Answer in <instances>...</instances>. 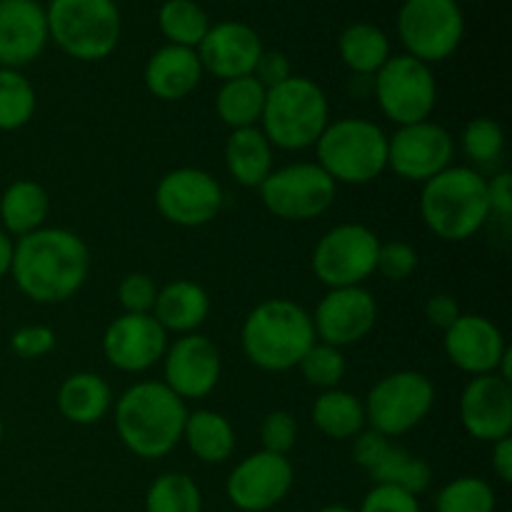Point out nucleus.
Listing matches in <instances>:
<instances>
[{"label": "nucleus", "instance_id": "1", "mask_svg": "<svg viewBox=\"0 0 512 512\" xmlns=\"http://www.w3.org/2000/svg\"><path fill=\"white\" fill-rule=\"evenodd\" d=\"M90 275L88 243L68 228H40L15 240L10 278L38 305L75 298Z\"/></svg>", "mask_w": 512, "mask_h": 512}, {"label": "nucleus", "instance_id": "2", "mask_svg": "<svg viewBox=\"0 0 512 512\" xmlns=\"http://www.w3.org/2000/svg\"><path fill=\"white\" fill-rule=\"evenodd\" d=\"M188 403L163 380H140L113 403V423L120 443L143 460H158L183 443Z\"/></svg>", "mask_w": 512, "mask_h": 512}, {"label": "nucleus", "instance_id": "3", "mask_svg": "<svg viewBox=\"0 0 512 512\" xmlns=\"http://www.w3.org/2000/svg\"><path fill=\"white\" fill-rule=\"evenodd\" d=\"M420 218L435 238L465 243L485 228L490 215L488 178L470 165H450L423 183Z\"/></svg>", "mask_w": 512, "mask_h": 512}, {"label": "nucleus", "instance_id": "4", "mask_svg": "<svg viewBox=\"0 0 512 512\" xmlns=\"http://www.w3.org/2000/svg\"><path fill=\"white\" fill-rule=\"evenodd\" d=\"M315 343L313 318L303 305L288 298H268L255 305L240 328L245 360L265 373L298 368Z\"/></svg>", "mask_w": 512, "mask_h": 512}, {"label": "nucleus", "instance_id": "5", "mask_svg": "<svg viewBox=\"0 0 512 512\" xmlns=\"http://www.w3.org/2000/svg\"><path fill=\"white\" fill-rule=\"evenodd\" d=\"M328 123L330 103L325 90L305 75H290L285 83L265 93V108L258 128L273 148L300 153L318 143Z\"/></svg>", "mask_w": 512, "mask_h": 512}, {"label": "nucleus", "instance_id": "6", "mask_svg": "<svg viewBox=\"0 0 512 512\" xmlns=\"http://www.w3.org/2000/svg\"><path fill=\"white\" fill-rule=\"evenodd\" d=\"M313 148L335 185H368L388 170V133L368 118L330 120Z\"/></svg>", "mask_w": 512, "mask_h": 512}, {"label": "nucleus", "instance_id": "7", "mask_svg": "<svg viewBox=\"0 0 512 512\" xmlns=\"http://www.w3.org/2000/svg\"><path fill=\"white\" fill-rule=\"evenodd\" d=\"M45 18L55 48L80 63L110 58L123 35V15L115 0H50Z\"/></svg>", "mask_w": 512, "mask_h": 512}, {"label": "nucleus", "instance_id": "8", "mask_svg": "<svg viewBox=\"0 0 512 512\" xmlns=\"http://www.w3.org/2000/svg\"><path fill=\"white\" fill-rule=\"evenodd\" d=\"M395 28L405 53L435 65L458 53L465 38V13L458 0H403Z\"/></svg>", "mask_w": 512, "mask_h": 512}, {"label": "nucleus", "instance_id": "9", "mask_svg": "<svg viewBox=\"0 0 512 512\" xmlns=\"http://www.w3.org/2000/svg\"><path fill=\"white\" fill-rule=\"evenodd\" d=\"M365 405V423L385 438H400L418 428L435 405V385L420 370H398L370 388Z\"/></svg>", "mask_w": 512, "mask_h": 512}, {"label": "nucleus", "instance_id": "10", "mask_svg": "<svg viewBox=\"0 0 512 512\" xmlns=\"http://www.w3.org/2000/svg\"><path fill=\"white\" fill-rule=\"evenodd\" d=\"M373 95L380 113L398 128L430 120L438 105L433 65L408 53L390 55L388 63L373 75Z\"/></svg>", "mask_w": 512, "mask_h": 512}, {"label": "nucleus", "instance_id": "11", "mask_svg": "<svg viewBox=\"0 0 512 512\" xmlns=\"http://www.w3.org/2000/svg\"><path fill=\"white\" fill-rule=\"evenodd\" d=\"M260 203L273 218L285 223H308L328 213L338 185L318 163H290L273 168L258 188Z\"/></svg>", "mask_w": 512, "mask_h": 512}, {"label": "nucleus", "instance_id": "12", "mask_svg": "<svg viewBox=\"0 0 512 512\" xmlns=\"http://www.w3.org/2000/svg\"><path fill=\"white\" fill-rule=\"evenodd\" d=\"M380 238L363 223H340L320 235L310 268L328 290L355 288L375 275Z\"/></svg>", "mask_w": 512, "mask_h": 512}, {"label": "nucleus", "instance_id": "13", "mask_svg": "<svg viewBox=\"0 0 512 512\" xmlns=\"http://www.w3.org/2000/svg\"><path fill=\"white\" fill-rule=\"evenodd\" d=\"M155 208L178 228L213 223L225 203L223 185L203 168H175L155 185Z\"/></svg>", "mask_w": 512, "mask_h": 512}, {"label": "nucleus", "instance_id": "14", "mask_svg": "<svg viewBox=\"0 0 512 512\" xmlns=\"http://www.w3.org/2000/svg\"><path fill=\"white\" fill-rule=\"evenodd\" d=\"M455 138L435 120L400 125L388 135V170L408 183H428L455 160Z\"/></svg>", "mask_w": 512, "mask_h": 512}, {"label": "nucleus", "instance_id": "15", "mask_svg": "<svg viewBox=\"0 0 512 512\" xmlns=\"http://www.w3.org/2000/svg\"><path fill=\"white\" fill-rule=\"evenodd\" d=\"M293 483L295 470L288 455L258 450L230 470L225 495L240 512H268L288 498Z\"/></svg>", "mask_w": 512, "mask_h": 512}, {"label": "nucleus", "instance_id": "16", "mask_svg": "<svg viewBox=\"0 0 512 512\" xmlns=\"http://www.w3.org/2000/svg\"><path fill=\"white\" fill-rule=\"evenodd\" d=\"M163 383L180 400H203L218 388L223 375L220 348L203 333H188L168 343L163 355Z\"/></svg>", "mask_w": 512, "mask_h": 512}, {"label": "nucleus", "instance_id": "17", "mask_svg": "<svg viewBox=\"0 0 512 512\" xmlns=\"http://www.w3.org/2000/svg\"><path fill=\"white\" fill-rule=\"evenodd\" d=\"M313 318L315 340L333 348H348L373 333L378 323V300L368 288H333L320 298Z\"/></svg>", "mask_w": 512, "mask_h": 512}, {"label": "nucleus", "instance_id": "18", "mask_svg": "<svg viewBox=\"0 0 512 512\" xmlns=\"http://www.w3.org/2000/svg\"><path fill=\"white\" fill-rule=\"evenodd\" d=\"M168 350V333L153 315L123 313L103 333V355L110 368L138 375L155 368Z\"/></svg>", "mask_w": 512, "mask_h": 512}, {"label": "nucleus", "instance_id": "19", "mask_svg": "<svg viewBox=\"0 0 512 512\" xmlns=\"http://www.w3.org/2000/svg\"><path fill=\"white\" fill-rule=\"evenodd\" d=\"M195 50L205 73L225 83V80L253 75L265 45L253 25L243 20H223L210 25Z\"/></svg>", "mask_w": 512, "mask_h": 512}, {"label": "nucleus", "instance_id": "20", "mask_svg": "<svg viewBox=\"0 0 512 512\" xmlns=\"http://www.w3.org/2000/svg\"><path fill=\"white\" fill-rule=\"evenodd\" d=\"M460 423L470 438L498 443L512 433V383L495 373L470 378L460 395Z\"/></svg>", "mask_w": 512, "mask_h": 512}, {"label": "nucleus", "instance_id": "21", "mask_svg": "<svg viewBox=\"0 0 512 512\" xmlns=\"http://www.w3.org/2000/svg\"><path fill=\"white\" fill-rule=\"evenodd\" d=\"M443 348L450 363L470 378L490 375L510 350L498 325L485 315L463 313L443 333Z\"/></svg>", "mask_w": 512, "mask_h": 512}, {"label": "nucleus", "instance_id": "22", "mask_svg": "<svg viewBox=\"0 0 512 512\" xmlns=\"http://www.w3.org/2000/svg\"><path fill=\"white\" fill-rule=\"evenodd\" d=\"M48 18L40 0H0V68L20 70L48 48Z\"/></svg>", "mask_w": 512, "mask_h": 512}, {"label": "nucleus", "instance_id": "23", "mask_svg": "<svg viewBox=\"0 0 512 512\" xmlns=\"http://www.w3.org/2000/svg\"><path fill=\"white\" fill-rule=\"evenodd\" d=\"M203 75L205 70L200 65L198 50L165 43L145 63L143 83L153 98L163 103H178L200 88Z\"/></svg>", "mask_w": 512, "mask_h": 512}, {"label": "nucleus", "instance_id": "24", "mask_svg": "<svg viewBox=\"0 0 512 512\" xmlns=\"http://www.w3.org/2000/svg\"><path fill=\"white\" fill-rule=\"evenodd\" d=\"M210 315V295L203 285L193 280H170L158 288L153 318L163 325L165 333L188 335L198 333Z\"/></svg>", "mask_w": 512, "mask_h": 512}, {"label": "nucleus", "instance_id": "25", "mask_svg": "<svg viewBox=\"0 0 512 512\" xmlns=\"http://www.w3.org/2000/svg\"><path fill=\"white\" fill-rule=\"evenodd\" d=\"M225 168L235 183L255 190L273 173L275 148L258 125L230 130L228 140H225Z\"/></svg>", "mask_w": 512, "mask_h": 512}, {"label": "nucleus", "instance_id": "26", "mask_svg": "<svg viewBox=\"0 0 512 512\" xmlns=\"http://www.w3.org/2000/svg\"><path fill=\"white\" fill-rule=\"evenodd\" d=\"M113 408V390L98 373H73L58 388V410L68 423L95 425Z\"/></svg>", "mask_w": 512, "mask_h": 512}, {"label": "nucleus", "instance_id": "27", "mask_svg": "<svg viewBox=\"0 0 512 512\" xmlns=\"http://www.w3.org/2000/svg\"><path fill=\"white\" fill-rule=\"evenodd\" d=\"M50 215V195L35 180H15L0 195V225L10 238H23L45 228Z\"/></svg>", "mask_w": 512, "mask_h": 512}, {"label": "nucleus", "instance_id": "28", "mask_svg": "<svg viewBox=\"0 0 512 512\" xmlns=\"http://www.w3.org/2000/svg\"><path fill=\"white\" fill-rule=\"evenodd\" d=\"M183 443L205 465L228 463L235 453V428L218 410L200 408L188 413Z\"/></svg>", "mask_w": 512, "mask_h": 512}, {"label": "nucleus", "instance_id": "29", "mask_svg": "<svg viewBox=\"0 0 512 512\" xmlns=\"http://www.w3.org/2000/svg\"><path fill=\"white\" fill-rule=\"evenodd\" d=\"M338 55L345 68L358 78H373L390 60L393 48L390 38L380 25L358 20L350 23L338 38Z\"/></svg>", "mask_w": 512, "mask_h": 512}, {"label": "nucleus", "instance_id": "30", "mask_svg": "<svg viewBox=\"0 0 512 512\" xmlns=\"http://www.w3.org/2000/svg\"><path fill=\"white\" fill-rule=\"evenodd\" d=\"M310 415H313L315 428L330 440H353L368 428L363 400L340 388L323 390L315 398Z\"/></svg>", "mask_w": 512, "mask_h": 512}, {"label": "nucleus", "instance_id": "31", "mask_svg": "<svg viewBox=\"0 0 512 512\" xmlns=\"http://www.w3.org/2000/svg\"><path fill=\"white\" fill-rule=\"evenodd\" d=\"M265 93L268 90L253 75H243V78L220 83L218 93H215V113H218L220 123L228 125L230 130L260 125L265 108Z\"/></svg>", "mask_w": 512, "mask_h": 512}, {"label": "nucleus", "instance_id": "32", "mask_svg": "<svg viewBox=\"0 0 512 512\" xmlns=\"http://www.w3.org/2000/svg\"><path fill=\"white\" fill-rule=\"evenodd\" d=\"M210 25L208 10L198 0H165L158 8V28L170 45L195 50Z\"/></svg>", "mask_w": 512, "mask_h": 512}, {"label": "nucleus", "instance_id": "33", "mask_svg": "<svg viewBox=\"0 0 512 512\" xmlns=\"http://www.w3.org/2000/svg\"><path fill=\"white\" fill-rule=\"evenodd\" d=\"M368 475L375 485H395L415 498H420L433 483V468L395 443Z\"/></svg>", "mask_w": 512, "mask_h": 512}, {"label": "nucleus", "instance_id": "34", "mask_svg": "<svg viewBox=\"0 0 512 512\" xmlns=\"http://www.w3.org/2000/svg\"><path fill=\"white\" fill-rule=\"evenodd\" d=\"M38 95L20 70L0 68V130L15 133L33 120Z\"/></svg>", "mask_w": 512, "mask_h": 512}, {"label": "nucleus", "instance_id": "35", "mask_svg": "<svg viewBox=\"0 0 512 512\" xmlns=\"http://www.w3.org/2000/svg\"><path fill=\"white\" fill-rule=\"evenodd\" d=\"M145 512H203V493L190 475L170 470L150 483Z\"/></svg>", "mask_w": 512, "mask_h": 512}, {"label": "nucleus", "instance_id": "36", "mask_svg": "<svg viewBox=\"0 0 512 512\" xmlns=\"http://www.w3.org/2000/svg\"><path fill=\"white\" fill-rule=\"evenodd\" d=\"M495 488L475 475H460L450 480L435 495V512H495Z\"/></svg>", "mask_w": 512, "mask_h": 512}, {"label": "nucleus", "instance_id": "37", "mask_svg": "<svg viewBox=\"0 0 512 512\" xmlns=\"http://www.w3.org/2000/svg\"><path fill=\"white\" fill-rule=\"evenodd\" d=\"M298 368L303 373L305 383L323 393V390L340 388V383L345 378V370H348V363H345L343 350L315 340L308 353L303 355V360L298 363Z\"/></svg>", "mask_w": 512, "mask_h": 512}, {"label": "nucleus", "instance_id": "38", "mask_svg": "<svg viewBox=\"0 0 512 512\" xmlns=\"http://www.w3.org/2000/svg\"><path fill=\"white\" fill-rule=\"evenodd\" d=\"M460 148L473 165H495L505 153V130L493 118H473L463 128Z\"/></svg>", "mask_w": 512, "mask_h": 512}, {"label": "nucleus", "instance_id": "39", "mask_svg": "<svg viewBox=\"0 0 512 512\" xmlns=\"http://www.w3.org/2000/svg\"><path fill=\"white\" fill-rule=\"evenodd\" d=\"M418 263V250L413 245L405 243V240H390V243H380L375 273L393 280V283H403L418 270Z\"/></svg>", "mask_w": 512, "mask_h": 512}, {"label": "nucleus", "instance_id": "40", "mask_svg": "<svg viewBox=\"0 0 512 512\" xmlns=\"http://www.w3.org/2000/svg\"><path fill=\"white\" fill-rule=\"evenodd\" d=\"M155 300H158V285L150 275L130 273L118 285V303L123 313L153 315Z\"/></svg>", "mask_w": 512, "mask_h": 512}, {"label": "nucleus", "instance_id": "41", "mask_svg": "<svg viewBox=\"0 0 512 512\" xmlns=\"http://www.w3.org/2000/svg\"><path fill=\"white\" fill-rule=\"evenodd\" d=\"M260 443L263 450L275 455H288L298 443V420L288 410H273L260 423Z\"/></svg>", "mask_w": 512, "mask_h": 512}, {"label": "nucleus", "instance_id": "42", "mask_svg": "<svg viewBox=\"0 0 512 512\" xmlns=\"http://www.w3.org/2000/svg\"><path fill=\"white\" fill-rule=\"evenodd\" d=\"M355 512H423L420 500L395 485H373Z\"/></svg>", "mask_w": 512, "mask_h": 512}, {"label": "nucleus", "instance_id": "43", "mask_svg": "<svg viewBox=\"0 0 512 512\" xmlns=\"http://www.w3.org/2000/svg\"><path fill=\"white\" fill-rule=\"evenodd\" d=\"M10 348L18 358L38 360L55 348V333L48 325H23L10 335Z\"/></svg>", "mask_w": 512, "mask_h": 512}, {"label": "nucleus", "instance_id": "44", "mask_svg": "<svg viewBox=\"0 0 512 512\" xmlns=\"http://www.w3.org/2000/svg\"><path fill=\"white\" fill-rule=\"evenodd\" d=\"M390 445H393V440L375 433V430L365 428L363 433L353 438V460L365 470V473H370V470L383 460V455L388 453Z\"/></svg>", "mask_w": 512, "mask_h": 512}, {"label": "nucleus", "instance_id": "45", "mask_svg": "<svg viewBox=\"0 0 512 512\" xmlns=\"http://www.w3.org/2000/svg\"><path fill=\"white\" fill-rule=\"evenodd\" d=\"M293 73V65H290V58L280 50H263L258 65L253 70V78L263 85L265 90L275 88V85L285 83Z\"/></svg>", "mask_w": 512, "mask_h": 512}, {"label": "nucleus", "instance_id": "46", "mask_svg": "<svg viewBox=\"0 0 512 512\" xmlns=\"http://www.w3.org/2000/svg\"><path fill=\"white\" fill-rule=\"evenodd\" d=\"M488 200L490 215H495L503 223H510L512 215V175L508 170H500L488 180Z\"/></svg>", "mask_w": 512, "mask_h": 512}, {"label": "nucleus", "instance_id": "47", "mask_svg": "<svg viewBox=\"0 0 512 512\" xmlns=\"http://www.w3.org/2000/svg\"><path fill=\"white\" fill-rule=\"evenodd\" d=\"M460 315H463V310H460L458 300H455L453 295L438 293L433 295V298H428V303H425V318H428V323L433 325V328L443 330V333L460 318Z\"/></svg>", "mask_w": 512, "mask_h": 512}, {"label": "nucleus", "instance_id": "48", "mask_svg": "<svg viewBox=\"0 0 512 512\" xmlns=\"http://www.w3.org/2000/svg\"><path fill=\"white\" fill-rule=\"evenodd\" d=\"M493 473L503 483H512V438L493 443Z\"/></svg>", "mask_w": 512, "mask_h": 512}, {"label": "nucleus", "instance_id": "49", "mask_svg": "<svg viewBox=\"0 0 512 512\" xmlns=\"http://www.w3.org/2000/svg\"><path fill=\"white\" fill-rule=\"evenodd\" d=\"M13 248H15V240L0 228V280L10 275V265H13Z\"/></svg>", "mask_w": 512, "mask_h": 512}, {"label": "nucleus", "instance_id": "50", "mask_svg": "<svg viewBox=\"0 0 512 512\" xmlns=\"http://www.w3.org/2000/svg\"><path fill=\"white\" fill-rule=\"evenodd\" d=\"M318 512H355V510L348 508V505H325V508H320Z\"/></svg>", "mask_w": 512, "mask_h": 512}, {"label": "nucleus", "instance_id": "51", "mask_svg": "<svg viewBox=\"0 0 512 512\" xmlns=\"http://www.w3.org/2000/svg\"><path fill=\"white\" fill-rule=\"evenodd\" d=\"M3 438H5V425H3V418H0V445H3Z\"/></svg>", "mask_w": 512, "mask_h": 512}, {"label": "nucleus", "instance_id": "52", "mask_svg": "<svg viewBox=\"0 0 512 512\" xmlns=\"http://www.w3.org/2000/svg\"><path fill=\"white\" fill-rule=\"evenodd\" d=\"M458 3H460V0H458Z\"/></svg>", "mask_w": 512, "mask_h": 512}]
</instances>
